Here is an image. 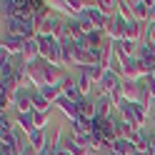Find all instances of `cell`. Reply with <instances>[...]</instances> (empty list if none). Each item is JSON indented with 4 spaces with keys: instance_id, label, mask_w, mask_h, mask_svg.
<instances>
[{
    "instance_id": "obj_1",
    "label": "cell",
    "mask_w": 155,
    "mask_h": 155,
    "mask_svg": "<svg viewBox=\"0 0 155 155\" xmlns=\"http://www.w3.org/2000/svg\"><path fill=\"white\" fill-rule=\"evenodd\" d=\"M5 33L18 35L23 40H33L38 35V23L35 20H20V18H8L5 20Z\"/></svg>"
},
{
    "instance_id": "obj_2",
    "label": "cell",
    "mask_w": 155,
    "mask_h": 155,
    "mask_svg": "<svg viewBox=\"0 0 155 155\" xmlns=\"http://www.w3.org/2000/svg\"><path fill=\"white\" fill-rule=\"evenodd\" d=\"M83 18H85V20H90L93 25H95V30H100V33H105V30H108V18H105L100 10H98V8H95V3H90L88 5V10H85L83 13Z\"/></svg>"
},
{
    "instance_id": "obj_3",
    "label": "cell",
    "mask_w": 155,
    "mask_h": 155,
    "mask_svg": "<svg viewBox=\"0 0 155 155\" xmlns=\"http://www.w3.org/2000/svg\"><path fill=\"white\" fill-rule=\"evenodd\" d=\"M23 48H25V40H23V38H18V35H8V33H5L0 50H5L10 58H13V55H18V58H20V55H23Z\"/></svg>"
},
{
    "instance_id": "obj_4",
    "label": "cell",
    "mask_w": 155,
    "mask_h": 155,
    "mask_svg": "<svg viewBox=\"0 0 155 155\" xmlns=\"http://www.w3.org/2000/svg\"><path fill=\"white\" fill-rule=\"evenodd\" d=\"M20 148V135L18 133H5L0 135V155H13Z\"/></svg>"
},
{
    "instance_id": "obj_5",
    "label": "cell",
    "mask_w": 155,
    "mask_h": 155,
    "mask_svg": "<svg viewBox=\"0 0 155 155\" xmlns=\"http://www.w3.org/2000/svg\"><path fill=\"white\" fill-rule=\"evenodd\" d=\"M130 8H133V20H138L143 25L150 23V3H145V0H130Z\"/></svg>"
},
{
    "instance_id": "obj_6",
    "label": "cell",
    "mask_w": 155,
    "mask_h": 155,
    "mask_svg": "<svg viewBox=\"0 0 155 155\" xmlns=\"http://www.w3.org/2000/svg\"><path fill=\"white\" fill-rule=\"evenodd\" d=\"M113 108H115V103L110 98V93H100L98 100H95V113H98V118H113Z\"/></svg>"
},
{
    "instance_id": "obj_7",
    "label": "cell",
    "mask_w": 155,
    "mask_h": 155,
    "mask_svg": "<svg viewBox=\"0 0 155 155\" xmlns=\"http://www.w3.org/2000/svg\"><path fill=\"white\" fill-rule=\"evenodd\" d=\"M143 38H145V28H143V23H138V20H128V23H125V38H123V40L140 43Z\"/></svg>"
},
{
    "instance_id": "obj_8",
    "label": "cell",
    "mask_w": 155,
    "mask_h": 155,
    "mask_svg": "<svg viewBox=\"0 0 155 155\" xmlns=\"http://www.w3.org/2000/svg\"><path fill=\"white\" fill-rule=\"evenodd\" d=\"M55 105H58V110H60V113L65 115V118H70V123H75V120H80V115H78V103H73V100H68L65 95H63V98L58 100Z\"/></svg>"
},
{
    "instance_id": "obj_9",
    "label": "cell",
    "mask_w": 155,
    "mask_h": 155,
    "mask_svg": "<svg viewBox=\"0 0 155 155\" xmlns=\"http://www.w3.org/2000/svg\"><path fill=\"white\" fill-rule=\"evenodd\" d=\"M120 85H123V78L118 73L105 70V78H103V83H100V93H113V90H118Z\"/></svg>"
},
{
    "instance_id": "obj_10",
    "label": "cell",
    "mask_w": 155,
    "mask_h": 155,
    "mask_svg": "<svg viewBox=\"0 0 155 155\" xmlns=\"http://www.w3.org/2000/svg\"><path fill=\"white\" fill-rule=\"evenodd\" d=\"M78 115H80L83 120H95V118H98V113H95V100L80 98V100H78Z\"/></svg>"
},
{
    "instance_id": "obj_11",
    "label": "cell",
    "mask_w": 155,
    "mask_h": 155,
    "mask_svg": "<svg viewBox=\"0 0 155 155\" xmlns=\"http://www.w3.org/2000/svg\"><path fill=\"white\" fill-rule=\"evenodd\" d=\"M15 123H18V128L25 133V138H30V135L35 133V120H33V113H18Z\"/></svg>"
},
{
    "instance_id": "obj_12",
    "label": "cell",
    "mask_w": 155,
    "mask_h": 155,
    "mask_svg": "<svg viewBox=\"0 0 155 155\" xmlns=\"http://www.w3.org/2000/svg\"><path fill=\"white\" fill-rule=\"evenodd\" d=\"M135 150V145H133V140H128V138H118V140H113V145H110V155H130Z\"/></svg>"
},
{
    "instance_id": "obj_13",
    "label": "cell",
    "mask_w": 155,
    "mask_h": 155,
    "mask_svg": "<svg viewBox=\"0 0 155 155\" xmlns=\"http://www.w3.org/2000/svg\"><path fill=\"white\" fill-rule=\"evenodd\" d=\"M60 88H63V95L68 100H73V103H78L80 100V90H78V80H73V78H68L65 75V80L60 83Z\"/></svg>"
},
{
    "instance_id": "obj_14",
    "label": "cell",
    "mask_w": 155,
    "mask_h": 155,
    "mask_svg": "<svg viewBox=\"0 0 155 155\" xmlns=\"http://www.w3.org/2000/svg\"><path fill=\"white\" fill-rule=\"evenodd\" d=\"M118 5H120V0H98V3H95V8H98L108 20L118 18Z\"/></svg>"
},
{
    "instance_id": "obj_15",
    "label": "cell",
    "mask_w": 155,
    "mask_h": 155,
    "mask_svg": "<svg viewBox=\"0 0 155 155\" xmlns=\"http://www.w3.org/2000/svg\"><path fill=\"white\" fill-rule=\"evenodd\" d=\"M28 143L33 145V150H35V153H43L48 145H50V140H48V130H35L30 138H28Z\"/></svg>"
},
{
    "instance_id": "obj_16",
    "label": "cell",
    "mask_w": 155,
    "mask_h": 155,
    "mask_svg": "<svg viewBox=\"0 0 155 155\" xmlns=\"http://www.w3.org/2000/svg\"><path fill=\"white\" fill-rule=\"evenodd\" d=\"M123 98L128 103H140V83L123 80Z\"/></svg>"
},
{
    "instance_id": "obj_17",
    "label": "cell",
    "mask_w": 155,
    "mask_h": 155,
    "mask_svg": "<svg viewBox=\"0 0 155 155\" xmlns=\"http://www.w3.org/2000/svg\"><path fill=\"white\" fill-rule=\"evenodd\" d=\"M40 95H43L50 105H55L58 100L63 98V88H60V85H45V88H40Z\"/></svg>"
},
{
    "instance_id": "obj_18",
    "label": "cell",
    "mask_w": 155,
    "mask_h": 155,
    "mask_svg": "<svg viewBox=\"0 0 155 155\" xmlns=\"http://www.w3.org/2000/svg\"><path fill=\"white\" fill-rule=\"evenodd\" d=\"M80 70H85V75H88L95 85H100V83H103V78H105V70H108V68H105V65H88V68H80Z\"/></svg>"
},
{
    "instance_id": "obj_19",
    "label": "cell",
    "mask_w": 155,
    "mask_h": 155,
    "mask_svg": "<svg viewBox=\"0 0 155 155\" xmlns=\"http://www.w3.org/2000/svg\"><path fill=\"white\" fill-rule=\"evenodd\" d=\"M75 80H78V90H80V98H88V95H90V90H93V85H95V83L90 80L88 75H85V70H80V75H78Z\"/></svg>"
},
{
    "instance_id": "obj_20",
    "label": "cell",
    "mask_w": 155,
    "mask_h": 155,
    "mask_svg": "<svg viewBox=\"0 0 155 155\" xmlns=\"http://www.w3.org/2000/svg\"><path fill=\"white\" fill-rule=\"evenodd\" d=\"M50 108L53 105L40 95V90H33V110L35 113H50Z\"/></svg>"
},
{
    "instance_id": "obj_21",
    "label": "cell",
    "mask_w": 155,
    "mask_h": 155,
    "mask_svg": "<svg viewBox=\"0 0 155 155\" xmlns=\"http://www.w3.org/2000/svg\"><path fill=\"white\" fill-rule=\"evenodd\" d=\"M63 145L68 148V153H70V155H93V153H90L88 148H83V145H78V143H75L73 138H68V140H65Z\"/></svg>"
},
{
    "instance_id": "obj_22",
    "label": "cell",
    "mask_w": 155,
    "mask_h": 155,
    "mask_svg": "<svg viewBox=\"0 0 155 155\" xmlns=\"http://www.w3.org/2000/svg\"><path fill=\"white\" fill-rule=\"evenodd\" d=\"M118 18H123L125 23L133 20V8H130V0H120V5H118Z\"/></svg>"
},
{
    "instance_id": "obj_23",
    "label": "cell",
    "mask_w": 155,
    "mask_h": 155,
    "mask_svg": "<svg viewBox=\"0 0 155 155\" xmlns=\"http://www.w3.org/2000/svg\"><path fill=\"white\" fill-rule=\"evenodd\" d=\"M33 120H35V130H45L48 128V113H35L33 110Z\"/></svg>"
},
{
    "instance_id": "obj_24",
    "label": "cell",
    "mask_w": 155,
    "mask_h": 155,
    "mask_svg": "<svg viewBox=\"0 0 155 155\" xmlns=\"http://www.w3.org/2000/svg\"><path fill=\"white\" fill-rule=\"evenodd\" d=\"M145 45H155V23H148L145 25Z\"/></svg>"
},
{
    "instance_id": "obj_25",
    "label": "cell",
    "mask_w": 155,
    "mask_h": 155,
    "mask_svg": "<svg viewBox=\"0 0 155 155\" xmlns=\"http://www.w3.org/2000/svg\"><path fill=\"white\" fill-rule=\"evenodd\" d=\"M5 133H15L13 130V123L8 120V115H3V120H0V135H5Z\"/></svg>"
},
{
    "instance_id": "obj_26",
    "label": "cell",
    "mask_w": 155,
    "mask_h": 155,
    "mask_svg": "<svg viewBox=\"0 0 155 155\" xmlns=\"http://www.w3.org/2000/svg\"><path fill=\"white\" fill-rule=\"evenodd\" d=\"M18 155H38V153L33 150V145H30V143H23V140H20V148H18Z\"/></svg>"
},
{
    "instance_id": "obj_27",
    "label": "cell",
    "mask_w": 155,
    "mask_h": 155,
    "mask_svg": "<svg viewBox=\"0 0 155 155\" xmlns=\"http://www.w3.org/2000/svg\"><path fill=\"white\" fill-rule=\"evenodd\" d=\"M150 23H155V0H150Z\"/></svg>"
},
{
    "instance_id": "obj_28",
    "label": "cell",
    "mask_w": 155,
    "mask_h": 155,
    "mask_svg": "<svg viewBox=\"0 0 155 155\" xmlns=\"http://www.w3.org/2000/svg\"><path fill=\"white\" fill-rule=\"evenodd\" d=\"M38 155H55V148H50V145H48V148H45L43 153H38Z\"/></svg>"
},
{
    "instance_id": "obj_29",
    "label": "cell",
    "mask_w": 155,
    "mask_h": 155,
    "mask_svg": "<svg viewBox=\"0 0 155 155\" xmlns=\"http://www.w3.org/2000/svg\"><path fill=\"white\" fill-rule=\"evenodd\" d=\"M148 80H150V88H153V95H155V80H153L150 75H148Z\"/></svg>"
},
{
    "instance_id": "obj_30",
    "label": "cell",
    "mask_w": 155,
    "mask_h": 155,
    "mask_svg": "<svg viewBox=\"0 0 155 155\" xmlns=\"http://www.w3.org/2000/svg\"><path fill=\"white\" fill-rule=\"evenodd\" d=\"M153 138H155V125H153Z\"/></svg>"
}]
</instances>
